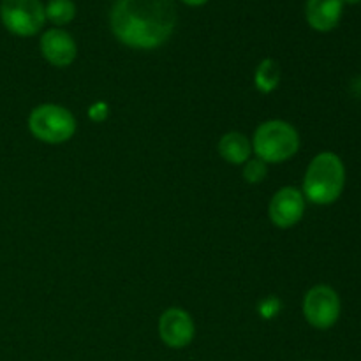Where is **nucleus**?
<instances>
[{"label":"nucleus","mask_w":361,"mask_h":361,"mask_svg":"<svg viewBox=\"0 0 361 361\" xmlns=\"http://www.w3.org/2000/svg\"><path fill=\"white\" fill-rule=\"evenodd\" d=\"M113 34L136 49H154L171 37L176 25L173 0H116L109 16Z\"/></svg>","instance_id":"f257e3e1"},{"label":"nucleus","mask_w":361,"mask_h":361,"mask_svg":"<svg viewBox=\"0 0 361 361\" xmlns=\"http://www.w3.org/2000/svg\"><path fill=\"white\" fill-rule=\"evenodd\" d=\"M345 185V168L334 152L316 155L303 180V197L314 204H331L341 197Z\"/></svg>","instance_id":"f03ea898"},{"label":"nucleus","mask_w":361,"mask_h":361,"mask_svg":"<svg viewBox=\"0 0 361 361\" xmlns=\"http://www.w3.org/2000/svg\"><path fill=\"white\" fill-rule=\"evenodd\" d=\"M252 148L263 162H282L291 159L300 148V136L291 123L270 120L257 127Z\"/></svg>","instance_id":"7ed1b4c3"},{"label":"nucleus","mask_w":361,"mask_h":361,"mask_svg":"<svg viewBox=\"0 0 361 361\" xmlns=\"http://www.w3.org/2000/svg\"><path fill=\"white\" fill-rule=\"evenodd\" d=\"M28 129L42 143H66L76 133V120L69 109L56 104H42L32 109Z\"/></svg>","instance_id":"20e7f679"},{"label":"nucleus","mask_w":361,"mask_h":361,"mask_svg":"<svg viewBox=\"0 0 361 361\" xmlns=\"http://www.w3.org/2000/svg\"><path fill=\"white\" fill-rule=\"evenodd\" d=\"M0 20L11 34L30 37L37 34L44 25V6L41 0H2Z\"/></svg>","instance_id":"39448f33"},{"label":"nucleus","mask_w":361,"mask_h":361,"mask_svg":"<svg viewBox=\"0 0 361 361\" xmlns=\"http://www.w3.org/2000/svg\"><path fill=\"white\" fill-rule=\"evenodd\" d=\"M303 316L310 326L328 330L341 317V298L330 286H316L303 298Z\"/></svg>","instance_id":"423d86ee"},{"label":"nucleus","mask_w":361,"mask_h":361,"mask_svg":"<svg viewBox=\"0 0 361 361\" xmlns=\"http://www.w3.org/2000/svg\"><path fill=\"white\" fill-rule=\"evenodd\" d=\"M305 214V197L295 187L277 190L270 201V219L277 228H293Z\"/></svg>","instance_id":"0eeeda50"},{"label":"nucleus","mask_w":361,"mask_h":361,"mask_svg":"<svg viewBox=\"0 0 361 361\" xmlns=\"http://www.w3.org/2000/svg\"><path fill=\"white\" fill-rule=\"evenodd\" d=\"M194 321L183 309H168L159 319V335L168 348L182 349L192 342Z\"/></svg>","instance_id":"6e6552de"},{"label":"nucleus","mask_w":361,"mask_h":361,"mask_svg":"<svg viewBox=\"0 0 361 361\" xmlns=\"http://www.w3.org/2000/svg\"><path fill=\"white\" fill-rule=\"evenodd\" d=\"M41 51L44 59L55 67H67L76 59V42L60 28H51L41 37Z\"/></svg>","instance_id":"1a4fd4ad"},{"label":"nucleus","mask_w":361,"mask_h":361,"mask_svg":"<svg viewBox=\"0 0 361 361\" xmlns=\"http://www.w3.org/2000/svg\"><path fill=\"white\" fill-rule=\"evenodd\" d=\"M307 21L317 32H330L342 16V0H307Z\"/></svg>","instance_id":"9d476101"},{"label":"nucleus","mask_w":361,"mask_h":361,"mask_svg":"<svg viewBox=\"0 0 361 361\" xmlns=\"http://www.w3.org/2000/svg\"><path fill=\"white\" fill-rule=\"evenodd\" d=\"M219 154L229 164H245L252 154V145L242 133H229L219 141Z\"/></svg>","instance_id":"9b49d317"},{"label":"nucleus","mask_w":361,"mask_h":361,"mask_svg":"<svg viewBox=\"0 0 361 361\" xmlns=\"http://www.w3.org/2000/svg\"><path fill=\"white\" fill-rule=\"evenodd\" d=\"M254 81H256V87L261 94H271L281 83V69H279L277 62L271 59L263 60L257 66Z\"/></svg>","instance_id":"f8f14e48"},{"label":"nucleus","mask_w":361,"mask_h":361,"mask_svg":"<svg viewBox=\"0 0 361 361\" xmlns=\"http://www.w3.org/2000/svg\"><path fill=\"white\" fill-rule=\"evenodd\" d=\"M46 20L55 25H67L76 16V6L73 0H49L48 6L44 7Z\"/></svg>","instance_id":"ddd939ff"},{"label":"nucleus","mask_w":361,"mask_h":361,"mask_svg":"<svg viewBox=\"0 0 361 361\" xmlns=\"http://www.w3.org/2000/svg\"><path fill=\"white\" fill-rule=\"evenodd\" d=\"M267 176V162L261 159H249L243 168V178L249 183H259Z\"/></svg>","instance_id":"4468645a"},{"label":"nucleus","mask_w":361,"mask_h":361,"mask_svg":"<svg viewBox=\"0 0 361 361\" xmlns=\"http://www.w3.org/2000/svg\"><path fill=\"white\" fill-rule=\"evenodd\" d=\"M282 302L277 298H267L263 303L259 305V312L264 319H271V317L277 316L281 312Z\"/></svg>","instance_id":"2eb2a0df"},{"label":"nucleus","mask_w":361,"mask_h":361,"mask_svg":"<svg viewBox=\"0 0 361 361\" xmlns=\"http://www.w3.org/2000/svg\"><path fill=\"white\" fill-rule=\"evenodd\" d=\"M90 116L94 120H104L106 116H108V108H106V104H102V102L95 104L94 108L90 109Z\"/></svg>","instance_id":"dca6fc26"},{"label":"nucleus","mask_w":361,"mask_h":361,"mask_svg":"<svg viewBox=\"0 0 361 361\" xmlns=\"http://www.w3.org/2000/svg\"><path fill=\"white\" fill-rule=\"evenodd\" d=\"M182 2H185L187 6H203L208 0H182Z\"/></svg>","instance_id":"f3484780"},{"label":"nucleus","mask_w":361,"mask_h":361,"mask_svg":"<svg viewBox=\"0 0 361 361\" xmlns=\"http://www.w3.org/2000/svg\"><path fill=\"white\" fill-rule=\"evenodd\" d=\"M360 4L361 2V0H342V4Z\"/></svg>","instance_id":"a211bd4d"}]
</instances>
